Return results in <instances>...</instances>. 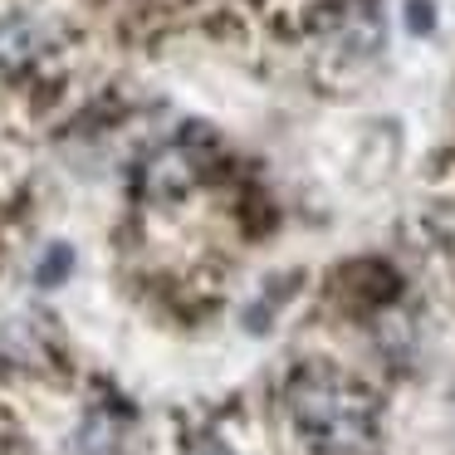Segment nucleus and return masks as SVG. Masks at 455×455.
I'll use <instances>...</instances> for the list:
<instances>
[{
    "mask_svg": "<svg viewBox=\"0 0 455 455\" xmlns=\"http://www.w3.org/2000/svg\"><path fill=\"white\" fill-rule=\"evenodd\" d=\"M284 416L299 455H377L382 406L367 382L333 363L294 367L284 387Z\"/></svg>",
    "mask_w": 455,
    "mask_h": 455,
    "instance_id": "obj_1",
    "label": "nucleus"
},
{
    "mask_svg": "<svg viewBox=\"0 0 455 455\" xmlns=\"http://www.w3.org/2000/svg\"><path fill=\"white\" fill-rule=\"evenodd\" d=\"M44 50H50V30H44L35 15H25V11L0 15V69L5 74L35 64Z\"/></svg>",
    "mask_w": 455,
    "mask_h": 455,
    "instance_id": "obj_3",
    "label": "nucleus"
},
{
    "mask_svg": "<svg viewBox=\"0 0 455 455\" xmlns=\"http://www.w3.org/2000/svg\"><path fill=\"white\" fill-rule=\"evenodd\" d=\"M177 455H240V445L230 441L226 431H211V426H196V431H187V441L177 445Z\"/></svg>",
    "mask_w": 455,
    "mask_h": 455,
    "instance_id": "obj_5",
    "label": "nucleus"
},
{
    "mask_svg": "<svg viewBox=\"0 0 455 455\" xmlns=\"http://www.w3.org/2000/svg\"><path fill=\"white\" fill-rule=\"evenodd\" d=\"M69 451L74 455H123L128 451V416H118L113 406H89L69 435Z\"/></svg>",
    "mask_w": 455,
    "mask_h": 455,
    "instance_id": "obj_2",
    "label": "nucleus"
},
{
    "mask_svg": "<svg viewBox=\"0 0 455 455\" xmlns=\"http://www.w3.org/2000/svg\"><path fill=\"white\" fill-rule=\"evenodd\" d=\"M406 30L411 35H431L435 30V5L431 0H406Z\"/></svg>",
    "mask_w": 455,
    "mask_h": 455,
    "instance_id": "obj_6",
    "label": "nucleus"
},
{
    "mask_svg": "<svg viewBox=\"0 0 455 455\" xmlns=\"http://www.w3.org/2000/svg\"><path fill=\"white\" fill-rule=\"evenodd\" d=\"M69 275H74V245H64V240L44 245L40 259H35V269H30V279H35L40 289H60Z\"/></svg>",
    "mask_w": 455,
    "mask_h": 455,
    "instance_id": "obj_4",
    "label": "nucleus"
}]
</instances>
